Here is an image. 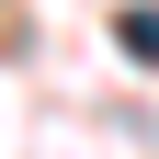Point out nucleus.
<instances>
[{
  "instance_id": "nucleus-1",
  "label": "nucleus",
  "mask_w": 159,
  "mask_h": 159,
  "mask_svg": "<svg viewBox=\"0 0 159 159\" xmlns=\"http://www.w3.org/2000/svg\"><path fill=\"white\" fill-rule=\"evenodd\" d=\"M114 34H125L136 68H159V0H136V11H114Z\"/></svg>"
}]
</instances>
